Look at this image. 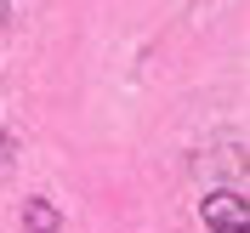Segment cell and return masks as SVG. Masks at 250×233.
Masks as SVG:
<instances>
[{"label":"cell","mask_w":250,"mask_h":233,"mask_svg":"<svg viewBox=\"0 0 250 233\" xmlns=\"http://www.w3.org/2000/svg\"><path fill=\"white\" fill-rule=\"evenodd\" d=\"M23 233H57V211L46 199H29L23 205Z\"/></svg>","instance_id":"2"},{"label":"cell","mask_w":250,"mask_h":233,"mask_svg":"<svg viewBox=\"0 0 250 233\" xmlns=\"http://www.w3.org/2000/svg\"><path fill=\"white\" fill-rule=\"evenodd\" d=\"M205 228L210 233H250V199L233 193V188H216V193H205Z\"/></svg>","instance_id":"1"}]
</instances>
